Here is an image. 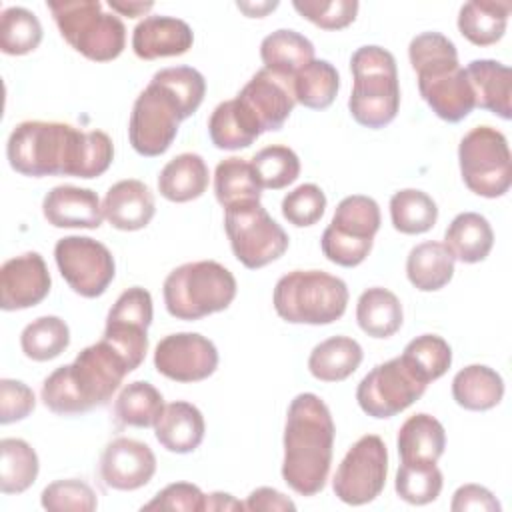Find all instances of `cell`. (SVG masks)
Instances as JSON below:
<instances>
[{
  "mask_svg": "<svg viewBox=\"0 0 512 512\" xmlns=\"http://www.w3.org/2000/svg\"><path fill=\"white\" fill-rule=\"evenodd\" d=\"M396 446L402 464H436L446 448V430L440 420L420 412L400 426Z\"/></svg>",
  "mask_w": 512,
  "mask_h": 512,
  "instance_id": "cell-26",
  "label": "cell"
},
{
  "mask_svg": "<svg viewBox=\"0 0 512 512\" xmlns=\"http://www.w3.org/2000/svg\"><path fill=\"white\" fill-rule=\"evenodd\" d=\"M192 44V28L174 16H146L132 30V50L140 60L182 56Z\"/></svg>",
  "mask_w": 512,
  "mask_h": 512,
  "instance_id": "cell-22",
  "label": "cell"
},
{
  "mask_svg": "<svg viewBox=\"0 0 512 512\" xmlns=\"http://www.w3.org/2000/svg\"><path fill=\"white\" fill-rule=\"evenodd\" d=\"M6 158L22 176L98 178L114 160L112 138L102 130H80L66 122L26 120L14 126Z\"/></svg>",
  "mask_w": 512,
  "mask_h": 512,
  "instance_id": "cell-1",
  "label": "cell"
},
{
  "mask_svg": "<svg viewBox=\"0 0 512 512\" xmlns=\"http://www.w3.org/2000/svg\"><path fill=\"white\" fill-rule=\"evenodd\" d=\"M204 510L232 512V510H246V508H244V502L236 500L228 492H212V494H206V498H204Z\"/></svg>",
  "mask_w": 512,
  "mask_h": 512,
  "instance_id": "cell-54",
  "label": "cell"
},
{
  "mask_svg": "<svg viewBox=\"0 0 512 512\" xmlns=\"http://www.w3.org/2000/svg\"><path fill=\"white\" fill-rule=\"evenodd\" d=\"M236 6L250 18H262L270 10H274L278 6V2H256V4L254 2H236Z\"/></svg>",
  "mask_w": 512,
  "mask_h": 512,
  "instance_id": "cell-56",
  "label": "cell"
},
{
  "mask_svg": "<svg viewBox=\"0 0 512 512\" xmlns=\"http://www.w3.org/2000/svg\"><path fill=\"white\" fill-rule=\"evenodd\" d=\"M214 194L222 208H230L242 202H260L262 186L248 160L230 156L214 170Z\"/></svg>",
  "mask_w": 512,
  "mask_h": 512,
  "instance_id": "cell-36",
  "label": "cell"
},
{
  "mask_svg": "<svg viewBox=\"0 0 512 512\" xmlns=\"http://www.w3.org/2000/svg\"><path fill=\"white\" fill-rule=\"evenodd\" d=\"M272 304L290 324H332L346 312L348 286L324 270H292L276 282Z\"/></svg>",
  "mask_w": 512,
  "mask_h": 512,
  "instance_id": "cell-7",
  "label": "cell"
},
{
  "mask_svg": "<svg viewBox=\"0 0 512 512\" xmlns=\"http://www.w3.org/2000/svg\"><path fill=\"white\" fill-rule=\"evenodd\" d=\"M510 8V2H466L458 12V30L474 46H492L506 32Z\"/></svg>",
  "mask_w": 512,
  "mask_h": 512,
  "instance_id": "cell-35",
  "label": "cell"
},
{
  "mask_svg": "<svg viewBox=\"0 0 512 512\" xmlns=\"http://www.w3.org/2000/svg\"><path fill=\"white\" fill-rule=\"evenodd\" d=\"M224 210V230L242 266L258 270L284 256L288 234L260 202H242Z\"/></svg>",
  "mask_w": 512,
  "mask_h": 512,
  "instance_id": "cell-11",
  "label": "cell"
},
{
  "mask_svg": "<svg viewBox=\"0 0 512 512\" xmlns=\"http://www.w3.org/2000/svg\"><path fill=\"white\" fill-rule=\"evenodd\" d=\"M454 256L444 242L426 240L416 244L406 258V276L420 292H436L454 276Z\"/></svg>",
  "mask_w": 512,
  "mask_h": 512,
  "instance_id": "cell-30",
  "label": "cell"
},
{
  "mask_svg": "<svg viewBox=\"0 0 512 512\" xmlns=\"http://www.w3.org/2000/svg\"><path fill=\"white\" fill-rule=\"evenodd\" d=\"M404 320L402 304L394 292L382 286L364 290L356 302V322L372 338L394 336Z\"/></svg>",
  "mask_w": 512,
  "mask_h": 512,
  "instance_id": "cell-34",
  "label": "cell"
},
{
  "mask_svg": "<svg viewBox=\"0 0 512 512\" xmlns=\"http://www.w3.org/2000/svg\"><path fill=\"white\" fill-rule=\"evenodd\" d=\"M450 510L452 512H500L502 506L486 486L464 484L454 492Z\"/></svg>",
  "mask_w": 512,
  "mask_h": 512,
  "instance_id": "cell-52",
  "label": "cell"
},
{
  "mask_svg": "<svg viewBox=\"0 0 512 512\" xmlns=\"http://www.w3.org/2000/svg\"><path fill=\"white\" fill-rule=\"evenodd\" d=\"M390 220L402 234H424L438 220V206L422 190L404 188L390 198Z\"/></svg>",
  "mask_w": 512,
  "mask_h": 512,
  "instance_id": "cell-40",
  "label": "cell"
},
{
  "mask_svg": "<svg viewBox=\"0 0 512 512\" xmlns=\"http://www.w3.org/2000/svg\"><path fill=\"white\" fill-rule=\"evenodd\" d=\"M292 90L296 104L310 110H324L334 102L340 90V74L328 60L314 58L294 74Z\"/></svg>",
  "mask_w": 512,
  "mask_h": 512,
  "instance_id": "cell-38",
  "label": "cell"
},
{
  "mask_svg": "<svg viewBox=\"0 0 512 512\" xmlns=\"http://www.w3.org/2000/svg\"><path fill=\"white\" fill-rule=\"evenodd\" d=\"M444 476L436 464H400L394 480L396 494L414 506L434 502L442 492Z\"/></svg>",
  "mask_w": 512,
  "mask_h": 512,
  "instance_id": "cell-45",
  "label": "cell"
},
{
  "mask_svg": "<svg viewBox=\"0 0 512 512\" xmlns=\"http://www.w3.org/2000/svg\"><path fill=\"white\" fill-rule=\"evenodd\" d=\"M388 474V450L380 436L358 438L336 468L332 490L350 506H362L380 496Z\"/></svg>",
  "mask_w": 512,
  "mask_h": 512,
  "instance_id": "cell-13",
  "label": "cell"
},
{
  "mask_svg": "<svg viewBox=\"0 0 512 512\" xmlns=\"http://www.w3.org/2000/svg\"><path fill=\"white\" fill-rule=\"evenodd\" d=\"M130 372L126 360L106 340H98L86 346L74 362L48 374L42 382L40 398L54 414H86L108 404Z\"/></svg>",
  "mask_w": 512,
  "mask_h": 512,
  "instance_id": "cell-3",
  "label": "cell"
},
{
  "mask_svg": "<svg viewBox=\"0 0 512 512\" xmlns=\"http://www.w3.org/2000/svg\"><path fill=\"white\" fill-rule=\"evenodd\" d=\"M52 278L38 252H24L6 260L0 268V308L26 310L50 294Z\"/></svg>",
  "mask_w": 512,
  "mask_h": 512,
  "instance_id": "cell-20",
  "label": "cell"
},
{
  "mask_svg": "<svg viewBox=\"0 0 512 512\" xmlns=\"http://www.w3.org/2000/svg\"><path fill=\"white\" fill-rule=\"evenodd\" d=\"M464 184L482 198H500L512 184V156L506 136L492 126H476L458 144Z\"/></svg>",
  "mask_w": 512,
  "mask_h": 512,
  "instance_id": "cell-10",
  "label": "cell"
},
{
  "mask_svg": "<svg viewBox=\"0 0 512 512\" xmlns=\"http://www.w3.org/2000/svg\"><path fill=\"white\" fill-rule=\"evenodd\" d=\"M154 368L174 382H202L216 372L218 350L198 332L168 334L156 344Z\"/></svg>",
  "mask_w": 512,
  "mask_h": 512,
  "instance_id": "cell-17",
  "label": "cell"
},
{
  "mask_svg": "<svg viewBox=\"0 0 512 512\" xmlns=\"http://www.w3.org/2000/svg\"><path fill=\"white\" fill-rule=\"evenodd\" d=\"M48 10L60 36L84 58L110 62L126 46V26L118 14L104 12L98 0H50Z\"/></svg>",
  "mask_w": 512,
  "mask_h": 512,
  "instance_id": "cell-8",
  "label": "cell"
},
{
  "mask_svg": "<svg viewBox=\"0 0 512 512\" xmlns=\"http://www.w3.org/2000/svg\"><path fill=\"white\" fill-rule=\"evenodd\" d=\"M100 478L112 490H138L156 474V456L152 448L134 438H114L100 456Z\"/></svg>",
  "mask_w": 512,
  "mask_h": 512,
  "instance_id": "cell-18",
  "label": "cell"
},
{
  "mask_svg": "<svg viewBox=\"0 0 512 512\" xmlns=\"http://www.w3.org/2000/svg\"><path fill=\"white\" fill-rule=\"evenodd\" d=\"M466 76L470 80L476 108L488 110L502 120H510L512 116V70L490 58L472 60L466 68Z\"/></svg>",
  "mask_w": 512,
  "mask_h": 512,
  "instance_id": "cell-25",
  "label": "cell"
},
{
  "mask_svg": "<svg viewBox=\"0 0 512 512\" xmlns=\"http://www.w3.org/2000/svg\"><path fill=\"white\" fill-rule=\"evenodd\" d=\"M256 178L262 188L282 190L296 182L300 176V158L298 154L282 144H272L258 150L250 160Z\"/></svg>",
  "mask_w": 512,
  "mask_h": 512,
  "instance_id": "cell-44",
  "label": "cell"
},
{
  "mask_svg": "<svg viewBox=\"0 0 512 512\" xmlns=\"http://www.w3.org/2000/svg\"><path fill=\"white\" fill-rule=\"evenodd\" d=\"M186 118L180 102L164 86L150 80L130 112L128 138L132 148L146 158L164 154L172 146L180 122Z\"/></svg>",
  "mask_w": 512,
  "mask_h": 512,
  "instance_id": "cell-12",
  "label": "cell"
},
{
  "mask_svg": "<svg viewBox=\"0 0 512 512\" xmlns=\"http://www.w3.org/2000/svg\"><path fill=\"white\" fill-rule=\"evenodd\" d=\"M206 424L202 412L184 400L164 404L154 422V436L162 448L174 454H190L204 440Z\"/></svg>",
  "mask_w": 512,
  "mask_h": 512,
  "instance_id": "cell-24",
  "label": "cell"
},
{
  "mask_svg": "<svg viewBox=\"0 0 512 512\" xmlns=\"http://www.w3.org/2000/svg\"><path fill=\"white\" fill-rule=\"evenodd\" d=\"M504 396L502 376L484 364H470L456 372L452 380V398L458 406L472 412H486L500 404Z\"/></svg>",
  "mask_w": 512,
  "mask_h": 512,
  "instance_id": "cell-32",
  "label": "cell"
},
{
  "mask_svg": "<svg viewBox=\"0 0 512 512\" xmlns=\"http://www.w3.org/2000/svg\"><path fill=\"white\" fill-rule=\"evenodd\" d=\"M40 504L48 512H92L98 508L94 490L76 478L48 484L40 494Z\"/></svg>",
  "mask_w": 512,
  "mask_h": 512,
  "instance_id": "cell-47",
  "label": "cell"
},
{
  "mask_svg": "<svg viewBox=\"0 0 512 512\" xmlns=\"http://www.w3.org/2000/svg\"><path fill=\"white\" fill-rule=\"evenodd\" d=\"M380 220V206L374 198L364 194L342 198L330 224L322 232V254L342 268L362 264L372 252Z\"/></svg>",
  "mask_w": 512,
  "mask_h": 512,
  "instance_id": "cell-9",
  "label": "cell"
},
{
  "mask_svg": "<svg viewBox=\"0 0 512 512\" xmlns=\"http://www.w3.org/2000/svg\"><path fill=\"white\" fill-rule=\"evenodd\" d=\"M260 58L266 70L294 78L298 70L314 60V44L296 30L280 28L262 40Z\"/></svg>",
  "mask_w": 512,
  "mask_h": 512,
  "instance_id": "cell-33",
  "label": "cell"
},
{
  "mask_svg": "<svg viewBox=\"0 0 512 512\" xmlns=\"http://www.w3.org/2000/svg\"><path fill=\"white\" fill-rule=\"evenodd\" d=\"M294 10L322 30H342L356 20V0H294Z\"/></svg>",
  "mask_w": 512,
  "mask_h": 512,
  "instance_id": "cell-48",
  "label": "cell"
},
{
  "mask_svg": "<svg viewBox=\"0 0 512 512\" xmlns=\"http://www.w3.org/2000/svg\"><path fill=\"white\" fill-rule=\"evenodd\" d=\"M108 6L112 8V12L128 16V18L144 16L148 10L154 8L152 2H120V0H108Z\"/></svg>",
  "mask_w": 512,
  "mask_h": 512,
  "instance_id": "cell-55",
  "label": "cell"
},
{
  "mask_svg": "<svg viewBox=\"0 0 512 512\" xmlns=\"http://www.w3.org/2000/svg\"><path fill=\"white\" fill-rule=\"evenodd\" d=\"M208 134L216 148L240 150L248 148L262 134V130L248 108L238 98H232L220 102L212 110L208 120Z\"/></svg>",
  "mask_w": 512,
  "mask_h": 512,
  "instance_id": "cell-28",
  "label": "cell"
},
{
  "mask_svg": "<svg viewBox=\"0 0 512 512\" xmlns=\"http://www.w3.org/2000/svg\"><path fill=\"white\" fill-rule=\"evenodd\" d=\"M444 246L454 260L476 264L486 260L494 246V232L490 222L478 212L458 214L444 232Z\"/></svg>",
  "mask_w": 512,
  "mask_h": 512,
  "instance_id": "cell-29",
  "label": "cell"
},
{
  "mask_svg": "<svg viewBox=\"0 0 512 512\" xmlns=\"http://www.w3.org/2000/svg\"><path fill=\"white\" fill-rule=\"evenodd\" d=\"M236 98L256 118L262 132L280 130L296 106L292 78L278 76L266 68L258 70Z\"/></svg>",
  "mask_w": 512,
  "mask_h": 512,
  "instance_id": "cell-19",
  "label": "cell"
},
{
  "mask_svg": "<svg viewBox=\"0 0 512 512\" xmlns=\"http://www.w3.org/2000/svg\"><path fill=\"white\" fill-rule=\"evenodd\" d=\"M154 82L164 86L184 108L186 116L190 118L202 104L206 94V80L204 76L192 66H168L152 76Z\"/></svg>",
  "mask_w": 512,
  "mask_h": 512,
  "instance_id": "cell-46",
  "label": "cell"
},
{
  "mask_svg": "<svg viewBox=\"0 0 512 512\" xmlns=\"http://www.w3.org/2000/svg\"><path fill=\"white\" fill-rule=\"evenodd\" d=\"M408 58L418 76L420 96L438 118L456 124L476 108L470 80L450 38L422 32L410 40Z\"/></svg>",
  "mask_w": 512,
  "mask_h": 512,
  "instance_id": "cell-4",
  "label": "cell"
},
{
  "mask_svg": "<svg viewBox=\"0 0 512 512\" xmlns=\"http://www.w3.org/2000/svg\"><path fill=\"white\" fill-rule=\"evenodd\" d=\"M234 274L216 260L186 262L162 286L164 306L176 320H200L226 310L236 298Z\"/></svg>",
  "mask_w": 512,
  "mask_h": 512,
  "instance_id": "cell-6",
  "label": "cell"
},
{
  "mask_svg": "<svg viewBox=\"0 0 512 512\" xmlns=\"http://www.w3.org/2000/svg\"><path fill=\"white\" fill-rule=\"evenodd\" d=\"M56 266L66 284L84 298H98L116 276L112 252L88 236H64L54 246Z\"/></svg>",
  "mask_w": 512,
  "mask_h": 512,
  "instance_id": "cell-15",
  "label": "cell"
},
{
  "mask_svg": "<svg viewBox=\"0 0 512 512\" xmlns=\"http://www.w3.org/2000/svg\"><path fill=\"white\" fill-rule=\"evenodd\" d=\"M400 358L422 382L430 384L448 372L452 348L438 334H422L406 344Z\"/></svg>",
  "mask_w": 512,
  "mask_h": 512,
  "instance_id": "cell-42",
  "label": "cell"
},
{
  "mask_svg": "<svg viewBox=\"0 0 512 512\" xmlns=\"http://www.w3.org/2000/svg\"><path fill=\"white\" fill-rule=\"evenodd\" d=\"M354 76L348 110L364 128L388 126L400 108L396 58L382 46H360L350 58Z\"/></svg>",
  "mask_w": 512,
  "mask_h": 512,
  "instance_id": "cell-5",
  "label": "cell"
},
{
  "mask_svg": "<svg viewBox=\"0 0 512 512\" xmlns=\"http://www.w3.org/2000/svg\"><path fill=\"white\" fill-rule=\"evenodd\" d=\"M422 382L398 356L374 366L356 388V402L372 418H392L412 406L424 392Z\"/></svg>",
  "mask_w": 512,
  "mask_h": 512,
  "instance_id": "cell-14",
  "label": "cell"
},
{
  "mask_svg": "<svg viewBox=\"0 0 512 512\" xmlns=\"http://www.w3.org/2000/svg\"><path fill=\"white\" fill-rule=\"evenodd\" d=\"M102 210L112 228L134 232L150 224L156 214V202L152 190L142 180L126 178L108 188Z\"/></svg>",
  "mask_w": 512,
  "mask_h": 512,
  "instance_id": "cell-23",
  "label": "cell"
},
{
  "mask_svg": "<svg viewBox=\"0 0 512 512\" xmlns=\"http://www.w3.org/2000/svg\"><path fill=\"white\" fill-rule=\"evenodd\" d=\"M244 508L250 512H288V510H296V504L282 492H278L276 488L270 486H260L256 490L250 492V496L244 502Z\"/></svg>",
  "mask_w": 512,
  "mask_h": 512,
  "instance_id": "cell-53",
  "label": "cell"
},
{
  "mask_svg": "<svg viewBox=\"0 0 512 512\" xmlns=\"http://www.w3.org/2000/svg\"><path fill=\"white\" fill-rule=\"evenodd\" d=\"M70 344V328L58 316H40L20 334V348L34 362L58 358Z\"/></svg>",
  "mask_w": 512,
  "mask_h": 512,
  "instance_id": "cell-41",
  "label": "cell"
},
{
  "mask_svg": "<svg viewBox=\"0 0 512 512\" xmlns=\"http://www.w3.org/2000/svg\"><path fill=\"white\" fill-rule=\"evenodd\" d=\"M42 214L54 228H100L104 210L98 194L72 184L54 186L42 200Z\"/></svg>",
  "mask_w": 512,
  "mask_h": 512,
  "instance_id": "cell-21",
  "label": "cell"
},
{
  "mask_svg": "<svg viewBox=\"0 0 512 512\" xmlns=\"http://www.w3.org/2000/svg\"><path fill=\"white\" fill-rule=\"evenodd\" d=\"M210 172L196 152L174 156L158 174V192L170 202L182 204L200 198L208 188Z\"/></svg>",
  "mask_w": 512,
  "mask_h": 512,
  "instance_id": "cell-27",
  "label": "cell"
},
{
  "mask_svg": "<svg viewBox=\"0 0 512 512\" xmlns=\"http://www.w3.org/2000/svg\"><path fill=\"white\" fill-rule=\"evenodd\" d=\"M336 426L326 402L298 394L286 412L282 478L300 496L318 494L328 480Z\"/></svg>",
  "mask_w": 512,
  "mask_h": 512,
  "instance_id": "cell-2",
  "label": "cell"
},
{
  "mask_svg": "<svg viewBox=\"0 0 512 512\" xmlns=\"http://www.w3.org/2000/svg\"><path fill=\"white\" fill-rule=\"evenodd\" d=\"M326 212V194L308 182L296 186L282 198V216L296 228L314 226Z\"/></svg>",
  "mask_w": 512,
  "mask_h": 512,
  "instance_id": "cell-49",
  "label": "cell"
},
{
  "mask_svg": "<svg viewBox=\"0 0 512 512\" xmlns=\"http://www.w3.org/2000/svg\"><path fill=\"white\" fill-rule=\"evenodd\" d=\"M42 24L34 12L22 6H10L0 16V50L8 56L34 52L42 42Z\"/></svg>",
  "mask_w": 512,
  "mask_h": 512,
  "instance_id": "cell-43",
  "label": "cell"
},
{
  "mask_svg": "<svg viewBox=\"0 0 512 512\" xmlns=\"http://www.w3.org/2000/svg\"><path fill=\"white\" fill-rule=\"evenodd\" d=\"M206 494L192 482H174L162 488L142 510H170V512H204Z\"/></svg>",
  "mask_w": 512,
  "mask_h": 512,
  "instance_id": "cell-50",
  "label": "cell"
},
{
  "mask_svg": "<svg viewBox=\"0 0 512 512\" xmlns=\"http://www.w3.org/2000/svg\"><path fill=\"white\" fill-rule=\"evenodd\" d=\"M362 346L350 336H332L316 344L308 356V370L320 382H342L362 364Z\"/></svg>",
  "mask_w": 512,
  "mask_h": 512,
  "instance_id": "cell-31",
  "label": "cell"
},
{
  "mask_svg": "<svg viewBox=\"0 0 512 512\" xmlns=\"http://www.w3.org/2000/svg\"><path fill=\"white\" fill-rule=\"evenodd\" d=\"M162 408L164 398L160 390L146 380H134L120 390L114 402V418L120 426L150 428L158 420Z\"/></svg>",
  "mask_w": 512,
  "mask_h": 512,
  "instance_id": "cell-39",
  "label": "cell"
},
{
  "mask_svg": "<svg viewBox=\"0 0 512 512\" xmlns=\"http://www.w3.org/2000/svg\"><path fill=\"white\" fill-rule=\"evenodd\" d=\"M36 408V396L22 380H0V424L24 420Z\"/></svg>",
  "mask_w": 512,
  "mask_h": 512,
  "instance_id": "cell-51",
  "label": "cell"
},
{
  "mask_svg": "<svg viewBox=\"0 0 512 512\" xmlns=\"http://www.w3.org/2000/svg\"><path fill=\"white\" fill-rule=\"evenodd\" d=\"M152 316V296L142 286L124 290L106 316L102 340H106L126 360L132 372L146 358Z\"/></svg>",
  "mask_w": 512,
  "mask_h": 512,
  "instance_id": "cell-16",
  "label": "cell"
},
{
  "mask_svg": "<svg viewBox=\"0 0 512 512\" xmlns=\"http://www.w3.org/2000/svg\"><path fill=\"white\" fill-rule=\"evenodd\" d=\"M40 462L36 450L22 438L0 440V490L2 494H22L38 478Z\"/></svg>",
  "mask_w": 512,
  "mask_h": 512,
  "instance_id": "cell-37",
  "label": "cell"
}]
</instances>
